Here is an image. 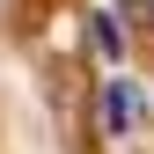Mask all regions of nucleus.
Masks as SVG:
<instances>
[{
    "label": "nucleus",
    "mask_w": 154,
    "mask_h": 154,
    "mask_svg": "<svg viewBox=\"0 0 154 154\" xmlns=\"http://www.w3.org/2000/svg\"><path fill=\"white\" fill-rule=\"evenodd\" d=\"M132 125H140V88L125 73H110L103 81V132H132Z\"/></svg>",
    "instance_id": "f257e3e1"
},
{
    "label": "nucleus",
    "mask_w": 154,
    "mask_h": 154,
    "mask_svg": "<svg viewBox=\"0 0 154 154\" xmlns=\"http://www.w3.org/2000/svg\"><path fill=\"white\" fill-rule=\"evenodd\" d=\"M95 51H103V59H118V51H125V37H118V15H95Z\"/></svg>",
    "instance_id": "f03ea898"
},
{
    "label": "nucleus",
    "mask_w": 154,
    "mask_h": 154,
    "mask_svg": "<svg viewBox=\"0 0 154 154\" xmlns=\"http://www.w3.org/2000/svg\"><path fill=\"white\" fill-rule=\"evenodd\" d=\"M118 8L132 15V22H154V0H118Z\"/></svg>",
    "instance_id": "7ed1b4c3"
}]
</instances>
